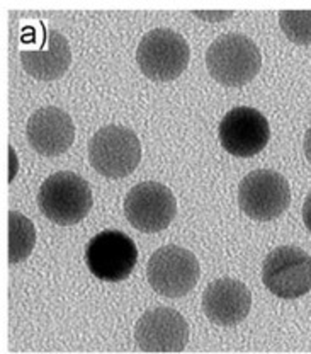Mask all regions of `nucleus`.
<instances>
[{
  "label": "nucleus",
  "mask_w": 311,
  "mask_h": 354,
  "mask_svg": "<svg viewBox=\"0 0 311 354\" xmlns=\"http://www.w3.org/2000/svg\"><path fill=\"white\" fill-rule=\"evenodd\" d=\"M177 201L172 191L162 183L145 180L128 191L124 198V215L129 223L145 234H157L172 223Z\"/></svg>",
  "instance_id": "obj_8"
},
{
  "label": "nucleus",
  "mask_w": 311,
  "mask_h": 354,
  "mask_svg": "<svg viewBox=\"0 0 311 354\" xmlns=\"http://www.w3.org/2000/svg\"><path fill=\"white\" fill-rule=\"evenodd\" d=\"M10 177L9 180L14 179V176H16V167H17V160H16V152H14V149L10 147Z\"/></svg>",
  "instance_id": "obj_20"
},
{
  "label": "nucleus",
  "mask_w": 311,
  "mask_h": 354,
  "mask_svg": "<svg viewBox=\"0 0 311 354\" xmlns=\"http://www.w3.org/2000/svg\"><path fill=\"white\" fill-rule=\"evenodd\" d=\"M291 203V187L286 177L270 169L252 171L238 186V206L247 216L270 221L283 215Z\"/></svg>",
  "instance_id": "obj_6"
},
{
  "label": "nucleus",
  "mask_w": 311,
  "mask_h": 354,
  "mask_svg": "<svg viewBox=\"0 0 311 354\" xmlns=\"http://www.w3.org/2000/svg\"><path fill=\"white\" fill-rule=\"evenodd\" d=\"M250 307V290L238 279L220 278L202 293V312L220 327L238 326L247 319Z\"/></svg>",
  "instance_id": "obj_13"
},
{
  "label": "nucleus",
  "mask_w": 311,
  "mask_h": 354,
  "mask_svg": "<svg viewBox=\"0 0 311 354\" xmlns=\"http://www.w3.org/2000/svg\"><path fill=\"white\" fill-rule=\"evenodd\" d=\"M201 276L199 261L180 245H164L153 252L147 264V278L158 295L180 298L187 295Z\"/></svg>",
  "instance_id": "obj_5"
},
{
  "label": "nucleus",
  "mask_w": 311,
  "mask_h": 354,
  "mask_svg": "<svg viewBox=\"0 0 311 354\" xmlns=\"http://www.w3.org/2000/svg\"><path fill=\"white\" fill-rule=\"evenodd\" d=\"M262 281L276 297L296 300L311 290V257L299 247H277L264 259Z\"/></svg>",
  "instance_id": "obj_7"
},
{
  "label": "nucleus",
  "mask_w": 311,
  "mask_h": 354,
  "mask_svg": "<svg viewBox=\"0 0 311 354\" xmlns=\"http://www.w3.org/2000/svg\"><path fill=\"white\" fill-rule=\"evenodd\" d=\"M38 205L43 215L53 223L62 227L75 225L92 208L91 186L75 172H55L39 187Z\"/></svg>",
  "instance_id": "obj_2"
},
{
  "label": "nucleus",
  "mask_w": 311,
  "mask_h": 354,
  "mask_svg": "<svg viewBox=\"0 0 311 354\" xmlns=\"http://www.w3.org/2000/svg\"><path fill=\"white\" fill-rule=\"evenodd\" d=\"M36 48L21 51L22 68L35 79L51 82L65 75L72 64V50L62 32L48 29Z\"/></svg>",
  "instance_id": "obj_14"
},
{
  "label": "nucleus",
  "mask_w": 311,
  "mask_h": 354,
  "mask_svg": "<svg viewBox=\"0 0 311 354\" xmlns=\"http://www.w3.org/2000/svg\"><path fill=\"white\" fill-rule=\"evenodd\" d=\"M303 150H305V157L308 158V162L311 164V127L306 131L305 140H303Z\"/></svg>",
  "instance_id": "obj_19"
},
{
  "label": "nucleus",
  "mask_w": 311,
  "mask_h": 354,
  "mask_svg": "<svg viewBox=\"0 0 311 354\" xmlns=\"http://www.w3.org/2000/svg\"><path fill=\"white\" fill-rule=\"evenodd\" d=\"M220 143L235 157H254L267 147L270 138L269 121L261 111L240 106L228 111L218 128Z\"/></svg>",
  "instance_id": "obj_10"
},
{
  "label": "nucleus",
  "mask_w": 311,
  "mask_h": 354,
  "mask_svg": "<svg viewBox=\"0 0 311 354\" xmlns=\"http://www.w3.org/2000/svg\"><path fill=\"white\" fill-rule=\"evenodd\" d=\"M191 50L182 35L169 28L148 31L136 48V64L155 82H170L187 68Z\"/></svg>",
  "instance_id": "obj_3"
},
{
  "label": "nucleus",
  "mask_w": 311,
  "mask_h": 354,
  "mask_svg": "<svg viewBox=\"0 0 311 354\" xmlns=\"http://www.w3.org/2000/svg\"><path fill=\"white\" fill-rule=\"evenodd\" d=\"M135 341L136 346L147 353L182 351L189 341V324L177 310L151 308L136 322Z\"/></svg>",
  "instance_id": "obj_11"
},
{
  "label": "nucleus",
  "mask_w": 311,
  "mask_h": 354,
  "mask_svg": "<svg viewBox=\"0 0 311 354\" xmlns=\"http://www.w3.org/2000/svg\"><path fill=\"white\" fill-rule=\"evenodd\" d=\"M88 160L101 176L121 179L138 167L142 160V143L129 128L107 124L91 138Z\"/></svg>",
  "instance_id": "obj_4"
},
{
  "label": "nucleus",
  "mask_w": 311,
  "mask_h": 354,
  "mask_svg": "<svg viewBox=\"0 0 311 354\" xmlns=\"http://www.w3.org/2000/svg\"><path fill=\"white\" fill-rule=\"evenodd\" d=\"M206 66L216 82L227 87H243L255 79L262 66L258 46L242 32H228L209 44Z\"/></svg>",
  "instance_id": "obj_1"
},
{
  "label": "nucleus",
  "mask_w": 311,
  "mask_h": 354,
  "mask_svg": "<svg viewBox=\"0 0 311 354\" xmlns=\"http://www.w3.org/2000/svg\"><path fill=\"white\" fill-rule=\"evenodd\" d=\"M303 221H305L306 228L311 232V193L306 196L305 205H303Z\"/></svg>",
  "instance_id": "obj_18"
},
{
  "label": "nucleus",
  "mask_w": 311,
  "mask_h": 354,
  "mask_svg": "<svg viewBox=\"0 0 311 354\" xmlns=\"http://www.w3.org/2000/svg\"><path fill=\"white\" fill-rule=\"evenodd\" d=\"M26 135L32 150L44 157H57L72 147L75 140V124L68 113L57 106H46L32 113Z\"/></svg>",
  "instance_id": "obj_12"
},
{
  "label": "nucleus",
  "mask_w": 311,
  "mask_h": 354,
  "mask_svg": "<svg viewBox=\"0 0 311 354\" xmlns=\"http://www.w3.org/2000/svg\"><path fill=\"white\" fill-rule=\"evenodd\" d=\"M85 263L88 271L102 281H123L138 263V249L123 232L104 230L87 243Z\"/></svg>",
  "instance_id": "obj_9"
},
{
  "label": "nucleus",
  "mask_w": 311,
  "mask_h": 354,
  "mask_svg": "<svg viewBox=\"0 0 311 354\" xmlns=\"http://www.w3.org/2000/svg\"><path fill=\"white\" fill-rule=\"evenodd\" d=\"M196 17H199V19H206V21H223V19H228V17H232L233 12H229V10H214V12H202V10H198V12H194Z\"/></svg>",
  "instance_id": "obj_17"
},
{
  "label": "nucleus",
  "mask_w": 311,
  "mask_h": 354,
  "mask_svg": "<svg viewBox=\"0 0 311 354\" xmlns=\"http://www.w3.org/2000/svg\"><path fill=\"white\" fill-rule=\"evenodd\" d=\"M36 243L32 221L19 212L9 213V263L17 264L28 259Z\"/></svg>",
  "instance_id": "obj_15"
},
{
  "label": "nucleus",
  "mask_w": 311,
  "mask_h": 354,
  "mask_svg": "<svg viewBox=\"0 0 311 354\" xmlns=\"http://www.w3.org/2000/svg\"><path fill=\"white\" fill-rule=\"evenodd\" d=\"M279 26L286 38L294 44H311V10H283Z\"/></svg>",
  "instance_id": "obj_16"
}]
</instances>
